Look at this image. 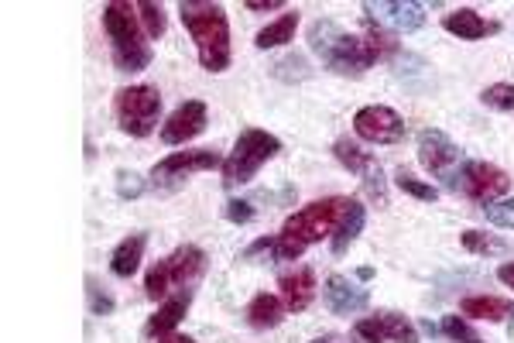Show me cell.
<instances>
[{
	"instance_id": "1",
	"label": "cell",
	"mask_w": 514,
	"mask_h": 343,
	"mask_svg": "<svg viewBox=\"0 0 514 343\" xmlns=\"http://www.w3.org/2000/svg\"><path fill=\"white\" fill-rule=\"evenodd\" d=\"M309 49L319 55V62L336 76H364L381 59L395 55L398 42L381 28V21L367 14L364 35H347L336 21L319 18L309 28Z\"/></svg>"
},
{
	"instance_id": "2",
	"label": "cell",
	"mask_w": 514,
	"mask_h": 343,
	"mask_svg": "<svg viewBox=\"0 0 514 343\" xmlns=\"http://www.w3.org/2000/svg\"><path fill=\"white\" fill-rule=\"evenodd\" d=\"M353 199L347 196H326V199H316V203L302 206L299 213H292L281 230L275 234V251H278V261H299L312 244L319 241H333V234L340 230L343 217H347Z\"/></svg>"
},
{
	"instance_id": "3",
	"label": "cell",
	"mask_w": 514,
	"mask_h": 343,
	"mask_svg": "<svg viewBox=\"0 0 514 343\" xmlns=\"http://www.w3.org/2000/svg\"><path fill=\"white\" fill-rule=\"evenodd\" d=\"M179 18L186 25L189 38L196 42L199 66L206 73H227L230 69V21L223 4H210V0H182Z\"/></svg>"
},
{
	"instance_id": "4",
	"label": "cell",
	"mask_w": 514,
	"mask_h": 343,
	"mask_svg": "<svg viewBox=\"0 0 514 343\" xmlns=\"http://www.w3.org/2000/svg\"><path fill=\"white\" fill-rule=\"evenodd\" d=\"M103 31L110 38V52H114V66L120 73H141L151 66L155 52H151L148 31L138 18V4L114 0L103 7Z\"/></svg>"
},
{
	"instance_id": "5",
	"label": "cell",
	"mask_w": 514,
	"mask_h": 343,
	"mask_svg": "<svg viewBox=\"0 0 514 343\" xmlns=\"http://www.w3.org/2000/svg\"><path fill=\"white\" fill-rule=\"evenodd\" d=\"M203 271H206V251H203V247L182 244L148 271V278H144V295H148L151 302H158V299H165V295H172L175 289L189 292L192 285L203 278Z\"/></svg>"
},
{
	"instance_id": "6",
	"label": "cell",
	"mask_w": 514,
	"mask_h": 343,
	"mask_svg": "<svg viewBox=\"0 0 514 343\" xmlns=\"http://www.w3.org/2000/svg\"><path fill=\"white\" fill-rule=\"evenodd\" d=\"M278 155H281V141L275 138V134L261 131V127H247V131L237 134L234 151L223 158V169H220L223 186L227 189L247 186V182L257 175V169Z\"/></svg>"
},
{
	"instance_id": "7",
	"label": "cell",
	"mask_w": 514,
	"mask_h": 343,
	"mask_svg": "<svg viewBox=\"0 0 514 343\" xmlns=\"http://www.w3.org/2000/svg\"><path fill=\"white\" fill-rule=\"evenodd\" d=\"M114 117L117 127L131 138H148L155 131L158 117H162V93L148 83L124 86L114 97Z\"/></svg>"
},
{
	"instance_id": "8",
	"label": "cell",
	"mask_w": 514,
	"mask_h": 343,
	"mask_svg": "<svg viewBox=\"0 0 514 343\" xmlns=\"http://www.w3.org/2000/svg\"><path fill=\"white\" fill-rule=\"evenodd\" d=\"M213 169H223L220 151H213V148L172 151V155L162 158V162H155V169H151V186L155 189H179L189 175L213 172Z\"/></svg>"
},
{
	"instance_id": "9",
	"label": "cell",
	"mask_w": 514,
	"mask_h": 343,
	"mask_svg": "<svg viewBox=\"0 0 514 343\" xmlns=\"http://www.w3.org/2000/svg\"><path fill=\"white\" fill-rule=\"evenodd\" d=\"M419 165L429 175H436L439 182L453 193L456 189V175L463 169V151L446 138L443 131H422L419 134Z\"/></svg>"
},
{
	"instance_id": "10",
	"label": "cell",
	"mask_w": 514,
	"mask_h": 343,
	"mask_svg": "<svg viewBox=\"0 0 514 343\" xmlns=\"http://www.w3.org/2000/svg\"><path fill=\"white\" fill-rule=\"evenodd\" d=\"M508 189H511V175L504 169H497L491 162H463L453 193H463L480 206H491L508 193Z\"/></svg>"
},
{
	"instance_id": "11",
	"label": "cell",
	"mask_w": 514,
	"mask_h": 343,
	"mask_svg": "<svg viewBox=\"0 0 514 343\" xmlns=\"http://www.w3.org/2000/svg\"><path fill=\"white\" fill-rule=\"evenodd\" d=\"M333 155H336V162H340L343 169L360 175V182H364V193L384 210V206H388V186H384V175H381V165H377L374 151H364L357 141L340 138L333 145Z\"/></svg>"
},
{
	"instance_id": "12",
	"label": "cell",
	"mask_w": 514,
	"mask_h": 343,
	"mask_svg": "<svg viewBox=\"0 0 514 343\" xmlns=\"http://www.w3.org/2000/svg\"><path fill=\"white\" fill-rule=\"evenodd\" d=\"M353 131L367 145H398L405 138V117L391 107L371 103V107H360L353 114Z\"/></svg>"
},
{
	"instance_id": "13",
	"label": "cell",
	"mask_w": 514,
	"mask_h": 343,
	"mask_svg": "<svg viewBox=\"0 0 514 343\" xmlns=\"http://www.w3.org/2000/svg\"><path fill=\"white\" fill-rule=\"evenodd\" d=\"M360 343H419V330L408 316L401 313H374L367 319H357L353 326Z\"/></svg>"
},
{
	"instance_id": "14",
	"label": "cell",
	"mask_w": 514,
	"mask_h": 343,
	"mask_svg": "<svg viewBox=\"0 0 514 343\" xmlns=\"http://www.w3.org/2000/svg\"><path fill=\"white\" fill-rule=\"evenodd\" d=\"M210 124V110L203 100H186L168 114V121L162 124V141L165 145H186V141L199 138Z\"/></svg>"
},
{
	"instance_id": "15",
	"label": "cell",
	"mask_w": 514,
	"mask_h": 343,
	"mask_svg": "<svg viewBox=\"0 0 514 343\" xmlns=\"http://www.w3.org/2000/svg\"><path fill=\"white\" fill-rule=\"evenodd\" d=\"M326 306L333 309L336 316H353V313H364L367 302H371V295L367 289H360V285H353L350 278L343 275H329L326 278Z\"/></svg>"
},
{
	"instance_id": "16",
	"label": "cell",
	"mask_w": 514,
	"mask_h": 343,
	"mask_svg": "<svg viewBox=\"0 0 514 343\" xmlns=\"http://www.w3.org/2000/svg\"><path fill=\"white\" fill-rule=\"evenodd\" d=\"M364 11L398 31H419L425 25V7L412 0H381V4H364Z\"/></svg>"
},
{
	"instance_id": "17",
	"label": "cell",
	"mask_w": 514,
	"mask_h": 343,
	"mask_svg": "<svg viewBox=\"0 0 514 343\" xmlns=\"http://www.w3.org/2000/svg\"><path fill=\"white\" fill-rule=\"evenodd\" d=\"M281 302H285L288 313H305L316 299V271L312 268H295L288 275L278 278Z\"/></svg>"
},
{
	"instance_id": "18",
	"label": "cell",
	"mask_w": 514,
	"mask_h": 343,
	"mask_svg": "<svg viewBox=\"0 0 514 343\" xmlns=\"http://www.w3.org/2000/svg\"><path fill=\"white\" fill-rule=\"evenodd\" d=\"M443 28L449 35L463 38V42H477V38H487L494 35V31H501V25H494V21H484L473 7H460V11L446 14L443 18Z\"/></svg>"
},
{
	"instance_id": "19",
	"label": "cell",
	"mask_w": 514,
	"mask_h": 343,
	"mask_svg": "<svg viewBox=\"0 0 514 343\" xmlns=\"http://www.w3.org/2000/svg\"><path fill=\"white\" fill-rule=\"evenodd\" d=\"M192 302V292H182V295H172V299H165L162 306H158V313L144 323V337L148 340H158L165 337V333H175V326H179V319L186 316Z\"/></svg>"
},
{
	"instance_id": "20",
	"label": "cell",
	"mask_w": 514,
	"mask_h": 343,
	"mask_svg": "<svg viewBox=\"0 0 514 343\" xmlns=\"http://www.w3.org/2000/svg\"><path fill=\"white\" fill-rule=\"evenodd\" d=\"M460 313L473 319H487V323H504L514 316V299H501V295H470L460 302Z\"/></svg>"
},
{
	"instance_id": "21",
	"label": "cell",
	"mask_w": 514,
	"mask_h": 343,
	"mask_svg": "<svg viewBox=\"0 0 514 343\" xmlns=\"http://www.w3.org/2000/svg\"><path fill=\"white\" fill-rule=\"evenodd\" d=\"M144 247H148V234H141V230L131 237H124V241L114 247V254H110V271H114L117 278H131L134 271L141 268Z\"/></svg>"
},
{
	"instance_id": "22",
	"label": "cell",
	"mask_w": 514,
	"mask_h": 343,
	"mask_svg": "<svg viewBox=\"0 0 514 343\" xmlns=\"http://www.w3.org/2000/svg\"><path fill=\"white\" fill-rule=\"evenodd\" d=\"M285 313L288 309L278 295L261 292V295H254L251 306H247V323H251L254 330H275L281 319H285Z\"/></svg>"
},
{
	"instance_id": "23",
	"label": "cell",
	"mask_w": 514,
	"mask_h": 343,
	"mask_svg": "<svg viewBox=\"0 0 514 343\" xmlns=\"http://www.w3.org/2000/svg\"><path fill=\"white\" fill-rule=\"evenodd\" d=\"M295 28H299V11H285L278 21H271L268 28H261L254 35L257 49H278V45H288L295 38Z\"/></svg>"
},
{
	"instance_id": "24",
	"label": "cell",
	"mask_w": 514,
	"mask_h": 343,
	"mask_svg": "<svg viewBox=\"0 0 514 343\" xmlns=\"http://www.w3.org/2000/svg\"><path fill=\"white\" fill-rule=\"evenodd\" d=\"M364 220H367L364 203H360V199H353L347 217H343V223H340V230L333 234V254H347L350 251V244L357 241L360 230H364Z\"/></svg>"
},
{
	"instance_id": "25",
	"label": "cell",
	"mask_w": 514,
	"mask_h": 343,
	"mask_svg": "<svg viewBox=\"0 0 514 343\" xmlns=\"http://www.w3.org/2000/svg\"><path fill=\"white\" fill-rule=\"evenodd\" d=\"M460 241L470 254H480V258H504V254L511 251L508 241H501V237L494 234H484V230H463Z\"/></svg>"
},
{
	"instance_id": "26",
	"label": "cell",
	"mask_w": 514,
	"mask_h": 343,
	"mask_svg": "<svg viewBox=\"0 0 514 343\" xmlns=\"http://www.w3.org/2000/svg\"><path fill=\"white\" fill-rule=\"evenodd\" d=\"M395 186H398L405 196L422 199V203H436V199H439V189L432 186V182L415 179V175H412V172H405V169H398V172H395Z\"/></svg>"
},
{
	"instance_id": "27",
	"label": "cell",
	"mask_w": 514,
	"mask_h": 343,
	"mask_svg": "<svg viewBox=\"0 0 514 343\" xmlns=\"http://www.w3.org/2000/svg\"><path fill=\"white\" fill-rule=\"evenodd\" d=\"M138 18L144 31H148V38H162L168 21H165V7L162 4H151V0H141L138 4Z\"/></svg>"
},
{
	"instance_id": "28",
	"label": "cell",
	"mask_w": 514,
	"mask_h": 343,
	"mask_svg": "<svg viewBox=\"0 0 514 343\" xmlns=\"http://www.w3.org/2000/svg\"><path fill=\"white\" fill-rule=\"evenodd\" d=\"M480 100L487 103L491 110H501V114H511L514 110V86L511 83H494L480 93Z\"/></svg>"
},
{
	"instance_id": "29",
	"label": "cell",
	"mask_w": 514,
	"mask_h": 343,
	"mask_svg": "<svg viewBox=\"0 0 514 343\" xmlns=\"http://www.w3.org/2000/svg\"><path fill=\"white\" fill-rule=\"evenodd\" d=\"M439 330H443L453 343H484V340H480V333L473 330V326L463 316H446Z\"/></svg>"
},
{
	"instance_id": "30",
	"label": "cell",
	"mask_w": 514,
	"mask_h": 343,
	"mask_svg": "<svg viewBox=\"0 0 514 343\" xmlns=\"http://www.w3.org/2000/svg\"><path fill=\"white\" fill-rule=\"evenodd\" d=\"M86 295H90V313H93V316H110V313L117 309L114 295L103 292V289H100V282H96L93 275L86 278Z\"/></svg>"
},
{
	"instance_id": "31",
	"label": "cell",
	"mask_w": 514,
	"mask_h": 343,
	"mask_svg": "<svg viewBox=\"0 0 514 343\" xmlns=\"http://www.w3.org/2000/svg\"><path fill=\"white\" fill-rule=\"evenodd\" d=\"M484 217L501 230H514V199H497V203L484 206Z\"/></svg>"
},
{
	"instance_id": "32",
	"label": "cell",
	"mask_w": 514,
	"mask_h": 343,
	"mask_svg": "<svg viewBox=\"0 0 514 343\" xmlns=\"http://www.w3.org/2000/svg\"><path fill=\"white\" fill-rule=\"evenodd\" d=\"M144 193V182L138 172H127V169H117V196L120 199H138Z\"/></svg>"
},
{
	"instance_id": "33",
	"label": "cell",
	"mask_w": 514,
	"mask_h": 343,
	"mask_svg": "<svg viewBox=\"0 0 514 343\" xmlns=\"http://www.w3.org/2000/svg\"><path fill=\"white\" fill-rule=\"evenodd\" d=\"M223 213H227L230 223H251L254 220V210H251V203H247V199H230Z\"/></svg>"
},
{
	"instance_id": "34",
	"label": "cell",
	"mask_w": 514,
	"mask_h": 343,
	"mask_svg": "<svg viewBox=\"0 0 514 343\" xmlns=\"http://www.w3.org/2000/svg\"><path fill=\"white\" fill-rule=\"evenodd\" d=\"M247 11H254V14H264V11H285V4L281 0H247Z\"/></svg>"
},
{
	"instance_id": "35",
	"label": "cell",
	"mask_w": 514,
	"mask_h": 343,
	"mask_svg": "<svg viewBox=\"0 0 514 343\" xmlns=\"http://www.w3.org/2000/svg\"><path fill=\"white\" fill-rule=\"evenodd\" d=\"M497 278H501L508 289H514V261H504V265L497 268Z\"/></svg>"
},
{
	"instance_id": "36",
	"label": "cell",
	"mask_w": 514,
	"mask_h": 343,
	"mask_svg": "<svg viewBox=\"0 0 514 343\" xmlns=\"http://www.w3.org/2000/svg\"><path fill=\"white\" fill-rule=\"evenodd\" d=\"M155 343H196V340L186 337V333H165V337H158Z\"/></svg>"
},
{
	"instance_id": "37",
	"label": "cell",
	"mask_w": 514,
	"mask_h": 343,
	"mask_svg": "<svg viewBox=\"0 0 514 343\" xmlns=\"http://www.w3.org/2000/svg\"><path fill=\"white\" fill-rule=\"evenodd\" d=\"M312 343H350V340H343V337H316Z\"/></svg>"
}]
</instances>
